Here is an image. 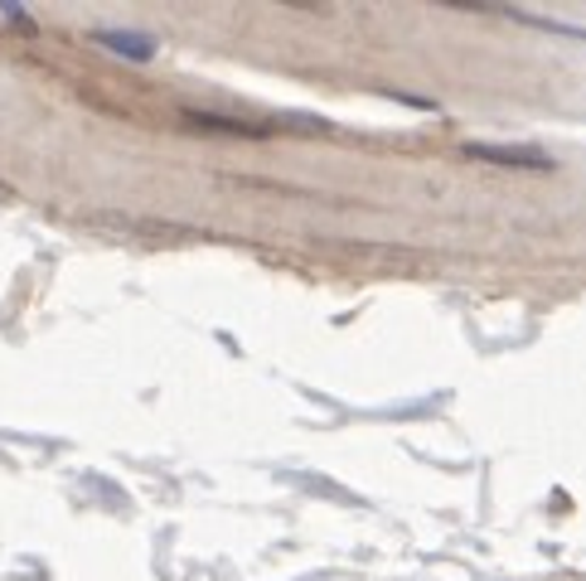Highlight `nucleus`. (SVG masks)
<instances>
[{
  "label": "nucleus",
  "instance_id": "obj_1",
  "mask_svg": "<svg viewBox=\"0 0 586 581\" xmlns=\"http://www.w3.org/2000/svg\"><path fill=\"white\" fill-rule=\"evenodd\" d=\"M475 161H495V165H524V170H553V161H543L538 151H509V145H465Z\"/></svg>",
  "mask_w": 586,
  "mask_h": 581
},
{
  "label": "nucleus",
  "instance_id": "obj_2",
  "mask_svg": "<svg viewBox=\"0 0 586 581\" xmlns=\"http://www.w3.org/2000/svg\"><path fill=\"white\" fill-rule=\"evenodd\" d=\"M112 54H127V59H151L155 54V39H145V34H117V30H102L98 34Z\"/></svg>",
  "mask_w": 586,
  "mask_h": 581
}]
</instances>
